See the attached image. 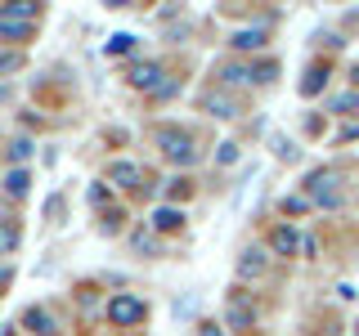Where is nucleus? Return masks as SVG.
Returning a JSON list of instances; mask_svg holds the SVG:
<instances>
[{"instance_id":"obj_16","label":"nucleus","mask_w":359,"mask_h":336,"mask_svg":"<svg viewBox=\"0 0 359 336\" xmlns=\"http://www.w3.org/2000/svg\"><path fill=\"white\" fill-rule=\"evenodd\" d=\"M323 81H328V72H323V67H306V81H301V94H319L323 90Z\"/></svg>"},{"instance_id":"obj_18","label":"nucleus","mask_w":359,"mask_h":336,"mask_svg":"<svg viewBox=\"0 0 359 336\" xmlns=\"http://www.w3.org/2000/svg\"><path fill=\"white\" fill-rule=\"evenodd\" d=\"M332 112H346V117H355V112H359V90H351V94H337V99H332Z\"/></svg>"},{"instance_id":"obj_29","label":"nucleus","mask_w":359,"mask_h":336,"mask_svg":"<svg viewBox=\"0 0 359 336\" xmlns=\"http://www.w3.org/2000/svg\"><path fill=\"white\" fill-rule=\"evenodd\" d=\"M198 336H224V332L216 328V323H202V332H198Z\"/></svg>"},{"instance_id":"obj_12","label":"nucleus","mask_w":359,"mask_h":336,"mask_svg":"<svg viewBox=\"0 0 359 336\" xmlns=\"http://www.w3.org/2000/svg\"><path fill=\"white\" fill-rule=\"evenodd\" d=\"M265 45V27H243L233 31V50H261Z\"/></svg>"},{"instance_id":"obj_9","label":"nucleus","mask_w":359,"mask_h":336,"mask_svg":"<svg viewBox=\"0 0 359 336\" xmlns=\"http://www.w3.org/2000/svg\"><path fill=\"white\" fill-rule=\"evenodd\" d=\"M32 27H36V22L14 18V14H0V41H27V36H32Z\"/></svg>"},{"instance_id":"obj_11","label":"nucleus","mask_w":359,"mask_h":336,"mask_svg":"<svg viewBox=\"0 0 359 336\" xmlns=\"http://www.w3.org/2000/svg\"><path fill=\"white\" fill-rule=\"evenodd\" d=\"M22 323H27V332H36V336H54V332H59V328H54V318L45 309H36V305L22 314Z\"/></svg>"},{"instance_id":"obj_7","label":"nucleus","mask_w":359,"mask_h":336,"mask_svg":"<svg viewBox=\"0 0 359 336\" xmlns=\"http://www.w3.org/2000/svg\"><path fill=\"white\" fill-rule=\"evenodd\" d=\"M140 166L135 162H112L108 166V184H117V188H140Z\"/></svg>"},{"instance_id":"obj_4","label":"nucleus","mask_w":359,"mask_h":336,"mask_svg":"<svg viewBox=\"0 0 359 336\" xmlns=\"http://www.w3.org/2000/svg\"><path fill=\"white\" fill-rule=\"evenodd\" d=\"M224 328H233V332H252V328H256V309L247 305L243 296H229V309H224Z\"/></svg>"},{"instance_id":"obj_13","label":"nucleus","mask_w":359,"mask_h":336,"mask_svg":"<svg viewBox=\"0 0 359 336\" xmlns=\"http://www.w3.org/2000/svg\"><path fill=\"white\" fill-rule=\"evenodd\" d=\"M0 14H14V18H27V22H36L41 5H36V0H9V5H0Z\"/></svg>"},{"instance_id":"obj_23","label":"nucleus","mask_w":359,"mask_h":336,"mask_svg":"<svg viewBox=\"0 0 359 336\" xmlns=\"http://www.w3.org/2000/svg\"><path fill=\"white\" fill-rule=\"evenodd\" d=\"M14 246H18V229H0V255L14 251Z\"/></svg>"},{"instance_id":"obj_10","label":"nucleus","mask_w":359,"mask_h":336,"mask_svg":"<svg viewBox=\"0 0 359 336\" xmlns=\"http://www.w3.org/2000/svg\"><path fill=\"white\" fill-rule=\"evenodd\" d=\"M301 246V238H297V229L292 224H278L274 233H269V251H278V255H292Z\"/></svg>"},{"instance_id":"obj_27","label":"nucleus","mask_w":359,"mask_h":336,"mask_svg":"<svg viewBox=\"0 0 359 336\" xmlns=\"http://www.w3.org/2000/svg\"><path fill=\"white\" fill-rule=\"evenodd\" d=\"M135 246H140V251H157V242L149 238V233H135Z\"/></svg>"},{"instance_id":"obj_15","label":"nucleus","mask_w":359,"mask_h":336,"mask_svg":"<svg viewBox=\"0 0 359 336\" xmlns=\"http://www.w3.org/2000/svg\"><path fill=\"white\" fill-rule=\"evenodd\" d=\"M220 76H224V85H243V81H256V76H252V67H243V63H224V67H220Z\"/></svg>"},{"instance_id":"obj_25","label":"nucleus","mask_w":359,"mask_h":336,"mask_svg":"<svg viewBox=\"0 0 359 336\" xmlns=\"http://www.w3.org/2000/svg\"><path fill=\"white\" fill-rule=\"evenodd\" d=\"M9 157H14V162H27V157H32V144H27V139H14V148H9Z\"/></svg>"},{"instance_id":"obj_26","label":"nucleus","mask_w":359,"mask_h":336,"mask_svg":"<svg viewBox=\"0 0 359 336\" xmlns=\"http://www.w3.org/2000/svg\"><path fill=\"white\" fill-rule=\"evenodd\" d=\"M274 153H278V157H287V162H292V157H297V144H287V139H274Z\"/></svg>"},{"instance_id":"obj_2","label":"nucleus","mask_w":359,"mask_h":336,"mask_svg":"<svg viewBox=\"0 0 359 336\" xmlns=\"http://www.w3.org/2000/svg\"><path fill=\"white\" fill-rule=\"evenodd\" d=\"M157 148H162L166 162H180V166H194V162H198L194 134L180 130V126H162V130H157Z\"/></svg>"},{"instance_id":"obj_24","label":"nucleus","mask_w":359,"mask_h":336,"mask_svg":"<svg viewBox=\"0 0 359 336\" xmlns=\"http://www.w3.org/2000/svg\"><path fill=\"white\" fill-rule=\"evenodd\" d=\"M274 72H278L274 63H261V67H252V76H256L261 85H269V81H274Z\"/></svg>"},{"instance_id":"obj_1","label":"nucleus","mask_w":359,"mask_h":336,"mask_svg":"<svg viewBox=\"0 0 359 336\" xmlns=\"http://www.w3.org/2000/svg\"><path fill=\"white\" fill-rule=\"evenodd\" d=\"M337 184H341V175H337V171H310L306 175V197L314 202V206H328V211H341V188H337Z\"/></svg>"},{"instance_id":"obj_6","label":"nucleus","mask_w":359,"mask_h":336,"mask_svg":"<svg viewBox=\"0 0 359 336\" xmlns=\"http://www.w3.org/2000/svg\"><path fill=\"white\" fill-rule=\"evenodd\" d=\"M202 108H207L211 117H224V121H229V117H238V99H233V94H224V90H211V94L202 99Z\"/></svg>"},{"instance_id":"obj_8","label":"nucleus","mask_w":359,"mask_h":336,"mask_svg":"<svg viewBox=\"0 0 359 336\" xmlns=\"http://www.w3.org/2000/svg\"><path fill=\"white\" fill-rule=\"evenodd\" d=\"M265 269H269L265 251H261V246H247L243 260H238V278H265Z\"/></svg>"},{"instance_id":"obj_28","label":"nucleus","mask_w":359,"mask_h":336,"mask_svg":"<svg viewBox=\"0 0 359 336\" xmlns=\"http://www.w3.org/2000/svg\"><path fill=\"white\" fill-rule=\"evenodd\" d=\"M90 202H95V206H104V202H108V193H104V184H95V188H90Z\"/></svg>"},{"instance_id":"obj_5","label":"nucleus","mask_w":359,"mask_h":336,"mask_svg":"<svg viewBox=\"0 0 359 336\" xmlns=\"http://www.w3.org/2000/svg\"><path fill=\"white\" fill-rule=\"evenodd\" d=\"M166 81H171V76H166L157 63H135V67H130V85L149 90V94H157V90H162Z\"/></svg>"},{"instance_id":"obj_19","label":"nucleus","mask_w":359,"mask_h":336,"mask_svg":"<svg viewBox=\"0 0 359 336\" xmlns=\"http://www.w3.org/2000/svg\"><path fill=\"white\" fill-rule=\"evenodd\" d=\"M130 45H135L130 31H117V36H112V41L104 45V54H130Z\"/></svg>"},{"instance_id":"obj_20","label":"nucleus","mask_w":359,"mask_h":336,"mask_svg":"<svg viewBox=\"0 0 359 336\" xmlns=\"http://www.w3.org/2000/svg\"><path fill=\"white\" fill-rule=\"evenodd\" d=\"M18 67H22V54H14V50H0V76L18 72Z\"/></svg>"},{"instance_id":"obj_14","label":"nucleus","mask_w":359,"mask_h":336,"mask_svg":"<svg viewBox=\"0 0 359 336\" xmlns=\"http://www.w3.org/2000/svg\"><path fill=\"white\" fill-rule=\"evenodd\" d=\"M184 224V211H175V206H162L153 216V229H162V233H171V229H180Z\"/></svg>"},{"instance_id":"obj_21","label":"nucleus","mask_w":359,"mask_h":336,"mask_svg":"<svg viewBox=\"0 0 359 336\" xmlns=\"http://www.w3.org/2000/svg\"><path fill=\"white\" fill-rule=\"evenodd\" d=\"M306 206H310V197H283V206H278V211H283V216H301Z\"/></svg>"},{"instance_id":"obj_22","label":"nucleus","mask_w":359,"mask_h":336,"mask_svg":"<svg viewBox=\"0 0 359 336\" xmlns=\"http://www.w3.org/2000/svg\"><path fill=\"white\" fill-rule=\"evenodd\" d=\"M216 162H220V166H233V162H238V144H220Z\"/></svg>"},{"instance_id":"obj_3","label":"nucleus","mask_w":359,"mask_h":336,"mask_svg":"<svg viewBox=\"0 0 359 336\" xmlns=\"http://www.w3.org/2000/svg\"><path fill=\"white\" fill-rule=\"evenodd\" d=\"M108 318L117 323V328L144 323V300H135V296H112V300H108Z\"/></svg>"},{"instance_id":"obj_17","label":"nucleus","mask_w":359,"mask_h":336,"mask_svg":"<svg viewBox=\"0 0 359 336\" xmlns=\"http://www.w3.org/2000/svg\"><path fill=\"white\" fill-rule=\"evenodd\" d=\"M27 184H32L27 171H9V175H5V193H9V197H22V193H27Z\"/></svg>"},{"instance_id":"obj_30","label":"nucleus","mask_w":359,"mask_h":336,"mask_svg":"<svg viewBox=\"0 0 359 336\" xmlns=\"http://www.w3.org/2000/svg\"><path fill=\"white\" fill-rule=\"evenodd\" d=\"M351 139H359V126H346L341 130V144H351Z\"/></svg>"}]
</instances>
